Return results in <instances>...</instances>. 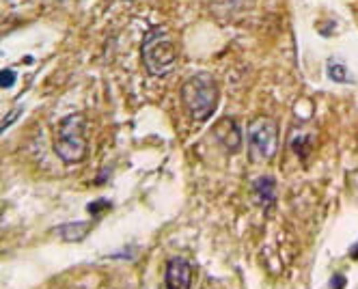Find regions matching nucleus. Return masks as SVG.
Returning <instances> with one entry per match:
<instances>
[{
  "label": "nucleus",
  "mask_w": 358,
  "mask_h": 289,
  "mask_svg": "<svg viewBox=\"0 0 358 289\" xmlns=\"http://www.w3.org/2000/svg\"><path fill=\"white\" fill-rule=\"evenodd\" d=\"M184 106L194 121H208L218 104V87L210 73H196L182 87Z\"/></svg>",
  "instance_id": "1"
},
{
  "label": "nucleus",
  "mask_w": 358,
  "mask_h": 289,
  "mask_svg": "<svg viewBox=\"0 0 358 289\" xmlns=\"http://www.w3.org/2000/svg\"><path fill=\"white\" fill-rule=\"evenodd\" d=\"M141 55H143V63L147 67V71L151 76H166L173 71L175 67V45L171 41V35L166 29L158 26L145 35L143 39V48H141Z\"/></svg>",
  "instance_id": "2"
},
{
  "label": "nucleus",
  "mask_w": 358,
  "mask_h": 289,
  "mask_svg": "<svg viewBox=\"0 0 358 289\" xmlns=\"http://www.w3.org/2000/svg\"><path fill=\"white\" fill-rule=\"evenodd\" d=\"M87 121L83 115H69L61 121L55 139V151L63 162L78 164L87 151Z\"/></svg>",
  "instance_id": "3"
},
{
  "label": "nucleus",
  "mask_w": 358,
  "mask_h": 289,
  "mask_svg": "<svg viewBox=\"0 0 358 289\" xmlns=\"http://www.w3.org/2000/svg\"><path fill=\"white\" fill-rule=\"evenodd\" d=\"M250 157L255 162H268L276 153L278 145V127L270 117H257L248 127Z\"/></svg>",
  "instance_id": "4"
},
{
  "label": "nucleus",
  "mask_w": 358,
  "mask_h": 289,
  "mask_svg": "<svg viewBox=\"0 0 358 289\" xmlns=\"http://www.w3.org/2000/svg\"><path fill=\"white\" fill-rule=\"evenodd\" d=\"M166 289H190L192 285V266L184 257H173L166 264L164 276Z\"/></svg>",
  "instance_id": "5"
},
{
  "label": "nucleus",
  "mask_w": 358,
  "mask_h": 289,
  "mask_svg": "<svg viewBox=\"0 0 358 289\" xmlns=\"http://www.w3.org/2000/svg\"><path fill=\"white\" fill-rule=\"evenodd\" d=\"M214 134L216 139L229 149V151H238L240 149V143H242V136H240V127L234 119H222L216 123L214 127Z\"/></svg>",
  "instance_id": "6"
},
{
  "label": "nucleus",
  "mask_w": 358,
  "mask_h": 289,
  "mask_svg": "<svg viewBox=\"0 0 358 289\" xmlns=\"http://www.w3.org/2000/svg\"><path fill=\"white\" fill-rule=\"evenodd\" d=\"M255 192L259 197V203L270 209L276 201V183H274V177H259L255 181Z\"/></svg>",
  "instance_id": "7"
},
{
  "label": "nucleus",
  "mask_w": 358,
  "mask_h": 289,
  "mask_svg": "<svg viewBox=\"0 0 358 289\" xmlns=\"http://www.w3.org/2000/svg\"><path fill=\"white\" fill-rule=\"evenodd\" d=\"M89 229H91V223H67L63 227H57L55 231L65 242H80L89 233Z\"/></svg>",
  "instance_id": "8"
},
{
  "label": "nucleus",
  "mask_w": 358,
  "mask_h": 289,
  "mask_svg": "<svg viewBox=\"0 0 358 289\" xmlns=\"http://www.w3.org/2000/svg\"><path fill=\"white\" fill-rule=\"evenodd\" d=\"M328 76H330L335 83H345V85L356 83V80H354V76H352V71H350L343 63H339L337 59H330V61H328Z\"/></svg>",
  "instance_id": "9"
},
{
  "label": "nucleus",
  "mask_w": 358,
  "mask_h": 289,
  "mask_svg": "<svg viewBox=\"0 0 358 289\" xmlns=\"http://www.w3.org/2000/svg\"><path fill=\"white\" fill-rule=\"evenodd\" d=\"M13 83H15V71L13 69H5L3 76H0V87L9 89V87H13Z\"/></svg>",
  "instance_id": "10"
},
{
  "label": "nucleus",
  "mask_w": 358,
  "mask_h": 289,
  "mask_svg": "<svg viewBox=\"0 0 358 289\" xmlns=\"http://www.w3.org/2000/svg\"><path fill=\"white\" fill-rule=\"evenodd\" d=\"M332 283H335V285H332V289H339V287H343V283H345V279L341 276H335V279H332Z\"/></svg>",
  "instance_id": "11"
}]
</instances>
